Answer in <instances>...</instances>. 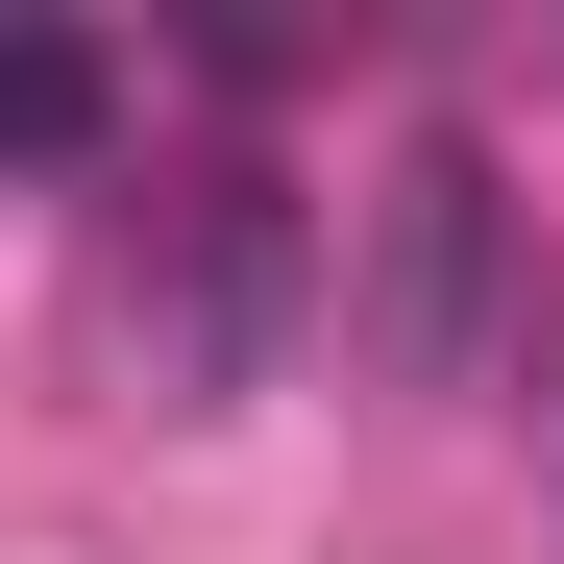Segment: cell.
Here are the masks:
<instances>
[{"instance_id":"3957f363","label":"cell","mask_w":564,"mask_h":564,"mask_svg":"<svg viewBox=\"0 0 564 564\" xmlns=\"http://www.w3.org/2000/svg\"><path fill=\"white\" fill-rule=\"evenodd\" d=\"M123 148V50L99 25H0V172H99Z\"/></svg>"},{"instance_id":"7a4b0ae2","label":"cell","mask_w":564,"mask_h":564,"mask_svg":"<svg viewBox=\"0 0 564 564\" xmlns=\"http://www.w3.org/2000/svg\"><path fill=\"white\" fill-rule=\"evenodd\" d=\"M344 344L393 368V393H466V368L516 344V172L417 123L393 172H368V270H344Z\"/></svg>"},{"instance_id":"6da1fadb","label":"cell","mask_w":564,"mask_h":564,"mask_svg":"<svg viewBox=\"0 0 564 564\" xmlns=\"http://www.w3.org/2000/svg\"><path fill=\"white\" fill-rule=\"evenodd\" d=\"M295 295H319V221H295L270 148L148 172V221H123V368H148V417H246V368L295 344Z\"/></svg>"}]
</instances>
